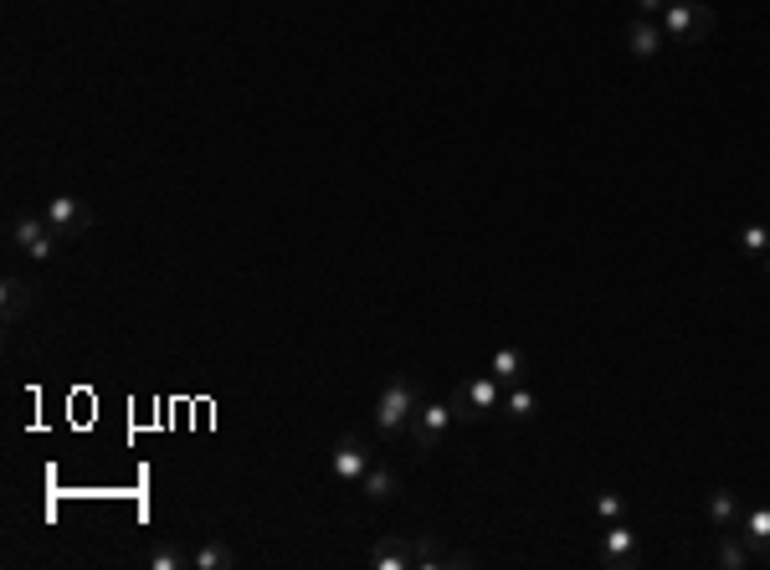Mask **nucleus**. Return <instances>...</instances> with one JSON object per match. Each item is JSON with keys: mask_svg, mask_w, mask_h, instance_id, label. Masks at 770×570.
I'll return each mask as SVG.
<instances>
[{"mask_svg": "<svg viewBox=\"0 0 770 570\" xmlns=\"http://www.w3.org/2000/svg\"><path fill=\"white\" fill-rule=\"evenodd\" d=\"M416 406H421V390H416V380L411 376H391L381 386V401H375V411H371L375 437H385V442L406 437V432H411Z\"/></svg>", "mask_w": 770, "mask_h": 570, "instance_id": "nucleus-1", "label": "nucleus"}, {"mask_svg": "<svg viewBox=\"0 0 770 570\" xmlns=\"http://www.w3.org/2000/svg\"><path fill=\"white\" fill-rule=\"evenodd\" d=\"M663 31H667V42L698 46V42H709L714 36V11L704 6V0H667Z\"/></svg>", "mask_w": 770, "mask_h": 570, "instance_id": "nucleus-2", "label": "nucleus"}, {"mask_svg": "<svg viewBox=\"0 0 770 570\" xmlns=\"http://www.w3.org/2000/svg\"><path fill=\"white\" fill-rule=\"evenodd\" d=\"M6 232H11V241H15V252H26L31 262H52V257H57V232H52V226H46V216L42 211H36V216H31V211H11V222H6Z\"/></svg>", "mask_w": 770, "mask_h": 570, "instance_id": "nucleus-3", "label": "nucleus"}, {"mask_svg": "<svg viewBox=\"0 0 770 570\" xmlns=\"http://www.w3.org/2000/svg\"><path fill=\"white\" fill-rule=\"evenodd\" d=\"M458 427V406L452 401H421L416 406V417H411V448H416V458H431L437 452V442H442L447 432Z\"/></svg>", "mask_w": 770, "mask_h": 570, "instance_id": "nucleus-4", "label": "nucleus"}, {"mask_svg": "<svg viewBox=\"0 0 770 570\" xmlns=\"http://www.w3.org/2000/svg\"><path fill=\"white\" fill-rule=\"evenodd\" d=\"M452 406H458V421L493 417V411H504V380L493 376V370H483V376H473V380H462L458 396H452Z\"/></svg>", "mask_w": 770, "mask_h": 570, "instance_id": "nucleus-5", "label": "nucleus"}, {"mask_svg": "<svg viewBox=\"0 0 770 570\" xmlns=\"http://www.w3.org/2000/svg\"><path fill=\"white\" fill-rule=\"evenodd\" d=\"M371 463H375L371 442H365L360 432H350V437L334 442V452H329V478L340 483V488H355V483L371 473Z\"/></svg>", "mask_w": 770, "mask_h": 570, "instance_id": "nucleus-6", "label": "nucleus"}, {"mask_svg": "<svg viewBox=\"0 0 770 570\" xmlns=\"http://www.w3.org/2000/svg\"><path fill=\"white\" fill-rule=\"evenodd\" d=\"M42 216H46V226L57 232V241H77L93 226V206L77 201V195H52L42 206Z\"/></svg>", "mask_w": 770, "mask_h": 570, "instance_id": "nucleus-7", "label": "nucleus"}, {"mask_svg": "<svg viewBox=\"0 0 770 570\" xmlns=\"http://www.w3.org/2000/svg\"><path fill=\"white\" fill-rule=\"evenodd\" d=\"M601 566L607 570H638L642 566V540L622 525H607V535H601Z\"/></svg>", "mask_w": 770, "mask_h": 570, "instance_id": "nucleus-8", "label": "nucleus"}, {"mask_svg": "<svg viewBox=\"0 0 770 570\" xmlns=\"http://www.w3.org/2000/svg\"><path fill=\"white\" fill-rule=\"evenodd\" d=\"M411 545H416V566L421 570H468V566H478L473 550H447L437 535H411Z\"/></svg>", "mask_w": 770, "mask_h": 570, "instance_id": "nucleus-9", "label": "nucleus"}, {"mask_svg": "<svg viewBox=\"0 0 770 570\" xmlns=\"http://www.w3.org/2000/svg\"><path fill=\"white\" fill-rule=\"evenodd\" d=\"M663 42H667L663 21H652V15H632V26H627V52H632V57L652 62L657 52H663Z\"/></svg>", "mask_w": 770, "mask_h": 570, "instance_id": "nucleus-10", "label": "nucleus"}, {"mask_svg": "<svg viewBox=\"0 0 770 570\" xmlns=\"http://www.w3.org/2000/svg\"><path fill=\"white\" fill-rule=\"evenodd\" d=\"M740 535H745V545L756 550V560H770V509L766 504H750V509L740 514Z\"/></svg>", "mask_w": 770, "mask_h": 570, "instance_id": "nucleus-11", "label": "nucleus"}, {"mask_svg": "<svg viewBox=\"0 0 770 570\" xmlns=\"http://www.w3.org/2000/svg\"><path fill=\"white\" fill-rule=\"evenodd\" d=\"M360 494L371 498V504H391L400 494V473L391 463H371V473L360 478Z\"/></svg>", "mask_w": 770, "mask_h": 570, "instance_id": "nucleus-12", "label": "nucleus"}, {"mask_svg": "<svg viewBox=\"0 0 770 570\" xmlns=\"http://www.w3.org/2000/svg\"><path fill=\"white\" fill-rule=\"evenodd\" d=\"M0 299H6V324H21V319L31 314V303H36V293H31L26 278H15V272H6V283H0Z\"/></svg>", "mask_w": 770, "mask_h": 570, "instance_id": "nucleus-13", "label": "nucleus"}, {"mask_svg": "<svg viewBox=\"0 0 770 570\" xmlns=\"http://www.w3.org/2000/svg\"><path fill=\"white\" fill-rule=\"evenodd\" d=\"M740 514H745V504L735 488H714L709 494V525L714 529H740Z\"/></svg>", "mask_w": 770, "mask_h": 570, "instance_id": "nucleus-14", "label": "nucleus"}, {"mask_svg": "<svg viewBox=\"0 0 770 570\" xmlns=\"http://www.w3.org/2000/svg\"><path fill=\"white\" fill-rule=\"evenodd\" d=\"M714 560H719L725 570H745L750 560H756V550L745 545L740 529H719V550H714Z\"/></svg>", "mask_w": 770, "mask_h": 570, "instance_id": "nucleus-15", "label": "nucleus"}, {"mask_svg": "<svg viewBox=\"0 0 770 570\" xmlns=\"http://www.w3.org/2000/svg\"><path fill=\"white\" fill-rule=\"evenodd\" d=\"M371 566L375 570H411L416 566V545L411 540H385L371 550Z\"/></svg>", "mask_w": 770, "mask_h": 570, "instance_id": "nucleus-16", "label": "nucleus"}, {"mask_svg": "<svg viewBox=\"0 0 770 570\" xmlns=\"http://www.w3.org/2000/svg\"><path fill=\"white\" fill-rule=\"evenodd\" d=\"M191 570H237V550L222 540H206L191 550Z\"/></svg>", "mask_w": 770, "mask_h": 570, "instance_id": "nucleus-17", "label": "nucleus"}, {"mask_svg": "<svg viewBox=\"0 0 770 570\" xmlns=\"http://www.w3.org/2000/svg\"><path fill=\"white\" fill-rule=\"evenodd\" d=\"M489 370L504 380V386L524 380V349H518V345H499V349H493V361H489Z\"/></svg>", "mask_w": 770, "mask_h": 570, "instance_id": "nucleus-18", "label": "nucleus"}, {"mask_svg": "<svg viewBox=\"0 0 770 570\" xmlns=\"http://www.w3.org/2000/svg\"><path fill=\"white\" fill-rule=\"evenodd\" d=\"M504 417H509V421H530V417H534V390L524 386V380L504 386Z\"/></svg>", "mask_w": 770, "mask_h": 570, "instance_id": "nucleus-19", "label": "nucleus"}, {"mask_svg": "<svg viewBox=\"0 0 770 570\" xmlns=\"http://www.w3.org/2000/svg\"><path fill=\"white\" fill-rule=\"evenodd\" d=\"M149 570H191V550H175V545H154L145 556Z\"/></svg>", "mask_w": 770, "mask_h": 570, "instance_id": "nucleus-20", "label": "nucleus"}, {"mask_svg": "<svg viewBox=\"0 0 770 570\" xmlns=\"http://www.w3.org/2000/svg\"><path fill=\"white\" fill-rule=\"evenodd\" d=\"M740 252L745 257H766L770 252V226L766 222H745L740 226Z\"/></svg>", "mask_w": 770, "mask_h": 570, "instance_id": "nucleus-21", "label": "nucleus"}, {"mask_svg": "<svg viewBox=\"0 0 770 570\" xmlns=\"http://www.w3.org/2000/svg\"><path fill=\"white\" fill-rule=\"evenodd\" d=\"M596 519H601V525H622L627 519V498L622 494H596Z\"/></svg>", "mask_w": 770, "mask_h": 570, "instance_id": "nucleus-22", "label": "nucleus"}, {"mask_svg": "<svg viewBox=\"0 0 770 570\" xmlns=\"http://www.w3.org/2000/svg\"><path fill=\"white\" fill-rule=\"evenodd\" d=\"M667 0H638V15H652V21H663Z\"/></svg>", "mask_w": 770, "mask_h": 570, "instance_id": "nucleus-23", "label": "nucleus"}, {"mask_svg": "<svg viewBox=\"0 0 770 570\" xmlns=\"http://www.w3.org/2000/svg\"><path fill=\"white\" fill-rule=\"evenodd\" d=\"M760 262H766V278H770V252H766V257H760Z\"/></svg>", "mask_w": 770, "mask_h": 570, "instance_id": "nucleus-24", "label": "nucleus"}]
</instances>
